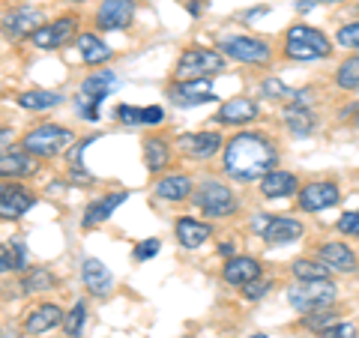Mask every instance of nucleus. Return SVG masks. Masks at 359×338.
<instances>
[{"mask_svg": "<svg viewBox=\"0 0 359 338\" xmlns=\"http://www.w3.org/2000/svg\"><path fill=\"white\" fill-rule=\"evenodd\" d=\"M278 150L276 144L261 132H237L224 144L222 168L224 174L240 180V183H261V180L276 171Z\"/></svg>", "mask_w": 359, "mask_h": 338, "instance_id": "f257e3e1", "label": "nucleus"}, {"mask_svg": "<svg viewBox=\"0 0 359 338\" xmlns=\"http://www.w3.org/2000/svg\"><path fill=\"white\" fill-rule=\"evenodd\" d=\"M285 58L287 60H297V63H309V60H320V58H330L332 54V45L330 36L320 30H314L309 25H294L285 33Z\"/></svg>", "mask_w": 359, "mask_h": 338, "instance_id": "f03ea898", "label": "nucleus"}, {"mask_svg": "<svg viewBox=\"0 0 359 338\" xmlns=\"http://www.w3.org/2000/svg\"><path fill=\"white\" fill-rule=\"evenodd\" d=\"M72 141H75V135L66 129V126L45 123V126H36V129H30L25 135L21 147H25L27 153H33L36 159H54V156H60Z\"/></svg>", "mask_w": 359, "mask_h": 338, "instance_id": "7ed1b4c3", "label": "nucleus"}, {"mask_svg": "<svg viewBox=\"0 0 359 338\" xmlns=\"http://www.w3.org/2000/svg\"><path fill=\"white\" fill-rule=\"evenodd\" d=\"M287 302L297 311L309 314L318 309H327L335 302V285L330 278H311V281H297L294 288H287Z\"/></svg>", "mask_w": 359, "mask_h": 338, "instance_id": "20e7f679", "label": "nucleus"}, {"mask_svg": "<svg viewBox=\"0 0 359 338\" xmlns=\"http://www.w3.org/2000/svg\"><path fill=\"white\" fill-rule=\"evenodd\" d=\"M222 69H224V58L219 51L192 45V48H186L183 54H180L174 75L180 78V81H189V78H210V75H216Z\"/></svg>", "mask_w": 359, "mask_h": 338, "instance_id": "39448f33", "label": "nucleus"}, {"mask_svg": "<svg viewBox=\"0 0 359 338\" xmlns=\"http://www.w3.org/2000/svg\"><path fill=\"white\" fill-rule=\"evenodd\" d=\"M219 48H222V54H228L231 60H240L249 66H266L273 60V48L257 36H224L219 42Z\"/></svg>", "mask_w": 359, "mask_h": 338, "instance_id": "423d86ee", "label": "nucleus"}, {"mask_svg": "<svg viewBox=\"0 0 359 338\" xmlns=\"http://www.w3.org/2000/svg\"><path fill=\"white\" fill-rule=\"evenodd\" d=\"M195 204H198V210L204 212V216L224 219V216H231V212L237 210V198H233V191L228 186H222V183H216V180H210V183H204V186L198 189Z\"/></svg>", "mask_w": 359, "mask_h": 338, "instance_id": "0eeeda50", "label": "nucleus"}, {"mask_svg": "<svg viewBox=\"0 0 359 338\" xmlns=\"http://www.w3.org/2000/svg\"><path fill=\"white\" fill-rule=\"evenodd\" d=\"M252 228L264 236V240L269 245H287V243H294L302 236V222L297 219H287V216H266V212H261V216L255 219Z\"/></svg>", "mask_w": 359, "mask_h": 338, "instance_id": "6e6552de", "label": "nucleus"}, {"mask_svg": "<svg viewBox=\"0 0 359 338\" xmlns=\"http://www.w3.org/2000/svg\"><path fill=\"white\" fill-rule=\"evenodd\" d=\"M168 99L180 108H195L204 102H216L210 78H189V81H177L168 87Z\"/></svg>", "mask_w": 359, "mask_h": 338, "instance_id": "1a4fd4ad", "label": "nucleus"}, {"mask_svg": "<svg viewBox=\"0 0 359 338\" xmlns=\"http://www.w3.org/2000/svg\"><path fill=\"white\" fill-rule=\"evenodd\" d=\"M75 30H78V18H75V15H60V18L48 21V25H42L30 39H33V45H36V48L54 51V48H60V45H66L69 39H78Z\"/></svg>", "mask_w": 359, "mask_h": 338, "instance_id": "9d476101", "label": "nucleus"}, {"mask_svg": "<svg viewBox=\"0 0 359 338\" xmlns=\"http://www.w3.org/2000/svg\"><path fill=\"white\" fill-rule=\"evenodd\" d=\"M33 204H36V195H33L27 186L4 183V189H0V216H4L6 222L21 219Z\"/></svg>", "mask_w": 359, "mask_h": 338, "instance_id": "9b49d317", "label": "nucleus"}, {"mask_svg": "<svg viewBox=\"0 0 359 338\" xmlns=\"http://www.w3.org/2000/svg\"><path fill=\"white\" fill-rule=\"evenodd\" d=\"M135 18V0H102L96 9L99 30H123Z\"/></svg>", "mask_w": 359, "mask_h": 338, "instance_id": "f8f14e48", "label": "nucleus"}, {"mask_svg": "<svg viewBox=\"0 0 359 338\" xmlns=\"http://www.w3.org/2000/svg\"><path fill=\"white\" fill-rule=\"evenodd\" d=\"M341 198V191L335 183H309L299 189V210L306 212H318V210H327L335 207Z\"/></svg>", "mask_w": 359, "mask_h": 338, "instance_id": "ddd939ff", "label": "nucleus"}, {"mask_svg": "<svg viewBox=\"0 0 359 338\" xmlns=\"http://www.w3.org/2000/svg\"><path fill=\"white\" fill-rule=\"evenodd\" d=\"M257 102H252V99H245V96H233L228 99L219 111H216V123H222V126H245V123H252L257 120Z\"/></svg>", "mask_w": 359, "mask_h": 338, "instance_id": "4468645a", "label": "nucleus"}, {"mask_svg": "<svg viewBox=\"0 0 359 338\" xmlns=\"http://www.w3.org/2000/svg\"><path fill=\"white\" fill-rule=\"evenodd\" d=\"M81 278H84V288L99 299L108 297L111 288H114V276L108 273V266L99 261V257H84L81 261Z\"/></svg>", "mask_w": 359, "mask_h": 338, "instance_id": "2eb2a0df", "label": "nucleus"}, {"mask_svg": "<svg viewBox=\"0 0 359 338\" xmlns=\"http://www.w3.org/2000/svg\"><path fill=\"white\" fill-rule=\"evenodd\" d=\"M39 27H42V15L30 6H21V9H15V13H9L4 18V30H6V36H13V39L33 36Z\"/></svg>", "mask_w": 359, "mask_h": 338, "instance_id": "dca6fc26", "label": "nucleus"}, {"mask_svg": "<svg viewBox=\"0 0 359 338\" xmlns=\"http://www.w3.org/2000/svg\"><path fill=\"white\" fill-rule=\"evenodd\" d=\"M222 147L219 132H195V135H180V150L192 159H210Z\"/></svg>", "mask_w": 359, "mask_h": 338, "instance_id": "f3484780", "label": "nucleus"}, {"mask_svg": "<svg viewBox=\"0 0 359 338\" xmlns=\"http://www.w3.org/2000/svg\"><path fill=\"white\" fill-rule=\"evenodd\" d=\"M222 278L228 281V285H237V288H245L252 285V281L261 278V264L255 261V257H231L228 264L222 269Z\"/></svg>", "mask_w": 359, "mask_h": 338, "instance_id": "a211bd4d", "label": "nucleus"}, {"mask_svg": "<svg viewBox=\"0 0 359 338\" xmlns=\"http://www.w3.org/2000/svg\"><path fill=\"white\" fill-rule=\"evenodd\" d=\"M318 257L332 273H356V266H359L353 249H347L344 243H323L318 249Z\"/></svg>", "mask_w": 359, "mask_h": 338, "instance_id": "6ab92c4d", "label": "nucleus"}, {"mask_svg": "<svg viewBox=\"0 0 359 338\" xmlns=\"http://www.w3.org/2000/svg\"><path fill=\"white\" fill-rule=\"evenodd\" d=\"M57 323H63V309L54 306V302H45V306H36L25 318V332L27 335H42V332L54 330Z\"/></svg>", "mask_w": 359, "mask_h": 338, "instance_id": "aec40b11", "label": "nucleus"}, {"mask_svg": "<svg viewBox=\"0 0 359 338\" xmlns=\"http://www.w3.org/2000/svg\"><path fill=\"white\" fill-rule=\"evenodd\" d=\"M294 191H299V180L294 174H287V171H269L264 180H261V195L269 198V201H276V198H290Z\"/></svg>", "mask_w": 359, "mask_h": 338, "instance_id": "412c9836", "label": "nucleus"}, {"mask_svg": "<svg viewBox=\"0 0 359 338\" xmlns=\"http://www.w3.org/2000/svg\"><path fill=\"white\" fill-rule=\"evenodd\" d=\"M129 198V191H111V195H105V198H99V201H93L87 210H84V219H81V224L84 228H93V224H99V222H105V219H111L114 216V210L123 204V201Z\"/></svg>", "mask_w": 359, "mask_h": 338, "instance_id": "4be33fe9", "label": "nucleus"}, {"mask_svg": "<svg viewBox=\"0 0 359 338\" xmlns=\"http://www.w3.org/2000/svg\"><path fill=\"white\" fill-rule=\"evenodd\" d=\"M33 171H36V156L27 153V150H4V156H0V174H4L6 180L9 177H30Z\"/></svg>", "mask_w": 359, "mask_h": 338, "instance_id": "5701e85b", "label": "nucleus"}, {"mask_svg": "<svg viewBox=\"0 0 359 338\" xmlns=\"http://www.w3.org/2000/svg\"><path fill=\"white\" fill-rule=\"evenodd\" d=\"M117 120L126 123V126H159V123H165V111L159 105H147V108L117 105Z\"/></svg>", "mask_w": 359, "mask_h": 338, "instance_id": "b1692460", "label": "nucleus"}, {"mask_svg": "<svg viewBox=\"0 0 359 338\" xmlns=\"http://www.w3.org/2000/svg\"><path fill=\"white\" fill-rule=\"evenodd\" d=\"M285 126L290 129V135H299V138H306V135H311L314 129H318V120H314V111L309 105H297V102H290L285 108Z\"/></svg>", "mask_w": 359, "mask_h": 338, "instance_id": "393cba45", "label": "nucleus"}, {"mask_svg": "<svg viewBox=\"0 0 359 338\" xmlns=\"http://www.w3.org/2000/svg\"><path fill=\"white\" fill-rule=\"evenodd\" d=\"M174 231H177V243L183 245V249H198V245H204L212 234L210 224L195 222V219H177Z\"/></svg>", "mask_w": 359, "mask_h": 338, "instance_id": "a878e982", "label": "nucleus"}, {"mask_svg": "<svg viewBox=\"0 0 359 338\" xmlns=\"http://www.w3.org/2000/svg\"><path fill=\"white\" fill-rule=\"evenodd\" d=\"M114 84H117L114 72H93V75H87V78H84V84H81V99L102 105V102H105V96L111 93V90H114Z\"/></svg>", "mask_w": 359, "mask_h": 338, "instance_id": "bb28decb", "label": "nucleus"}, {"mask_svg": "<svg viewBox=\"0 0 359 338\" xmlns=\"http://www.w3.org/2000/svg\"><path fill=\"white\" fill-rule=\"evenodd\" d=\"M78 45V54H81V60L87 66H102L105 60H111V48L96 36V33H81V36L75 39Z\"/></svg>", "mask_w": 359, "mask_h": 338, "instance_id": "cd10ccee", "label": "nucleus"}, {"mask_svg": "<svg viewBox=\"0 0 359 338\" xmlns=\"http://www.w3.org/2000/svg\"><path fill=\"white\" fill-rule=\"evenodd\" d=\"M168 162H171V150H168V141L165 138H156V135H150V138H144V165H147V171H162V168H168Z\"/></svg>", "mask_w": 359, "mask_h": 338, "instance_id": "c85d7f7f", "label": "nucleus"}, {"mask_svg": "<svg viewBox=\"0 0 359 338\" xmlns=\"http://www.w3.org/2000/svg\"><path fill=\"white\" fill-rule=\"evenodd\" d=\"M156 195L162 201H186L192 195V180L183 177V174H174V177H165L156 183Z\"/></svg>", "mask_w": 359, "mask_h": 338, "instance_id": "c756f323", "label": "nucleus"}, {"mask_svg": "<svg viewBox=\"0 0 359 338\" xmlns=\"http://www.w3.org/2000/svg\"><path fill=\"white\" fill-rule=\"evenodd\" d=\"M15 102L27 111H48V108H57L63 102L60 93H54V90H27V93H18Z\"/></svg>", "mask_w": 359, "mask_h": 338, "instance_id": "7c9ffc66", "label": "nucleus"}, {"mask_svg": "<svg viewBox=\"0 0 359 338\" xmlns=\"http://www.w3.org/2000/svg\"><path fill=\"white\" fill-rule=\"evenodd\" d=\"M27 264H30L27 245H25V240H18V236L0 249V269H4V273H18V269H25Z\"/></svg>", "mask_w": 359, "mask_h": 338, "instance_id": "2f4dec72", "label": "nucleus"}, {"mask_svg": "<svg viewBox=\"0 0 359 338\" xmlns=\"http://www.w3.org/2000/svg\"><path fill=\"white\" fill-rule=\"evenodd\" d=\"M261 96L266 99H278V102H297V105H306V93H299V90H290L287 84H282L278 78H266V81H261Z\"/></svg>", "mask_w": 359, "mask_h": 338, "instance_id": "473e14b6", "label": "nucleus"}, {"mask_svg": "<svg viewBox=\"0 0 359 338\" xmlns=\"http://www.w3.org/2000/svg\"><path fill=\"white\" fill-rule=\"evenodd\" d=\"M54 285H57V281H54V276H51L45 266L27 269V273L21 276V290H25V294H36V290H51Z\"/></svg>", "mask_w": 359, "mask_h": 338, "instance_id": "72a5a7b5", "label": "nucleus"}, {"mask_svg": "<svg viewBox=\"0 0 359 338\" xmlns=\"http://www.w3.org/2000/svg\"><path fill=\"white\" fill-rule=\"evenodd\" d=\"M290 273H294L299 281H311V278H330L332 269L323 261H306V257H302V261L290 264Z\"/></svg>", "mask_w": 359, "mask_h": 338, "instance_id": "f704fd0d", "label": "nucleus"}, {"mask_svg": "<svg viewBox=\"0 0 359 338\" xmlns=\"http://www.w3.org/2000/svg\"><path fill=\"white\" fill-rule=\"evenodd\" d=\"M84 323H87V302L78 299L75 306H72V311L63 318V332L69 335V338H78V335L84 332Z\"/></svg>", "mask_w": 359, "mask_h": 338, "instance_id": "c9c22d12", "label": "nucleus"}, {"mask_svg": "<svg viewBox=\"0 0 359 338\" xmlns=\"http://www.w3.org/2000/svg\"><path fill=\"white\" fill-rule=\"evenodd\" d=\"M335 84L341 90H359V58H347L339 72H335Z\"/></svg>", "mask_w": 359, "mask_h": 338, "instance_id": "e433bc0d", "label": "nucleus"}, {"mask_svg": "<svg viewBox=\"0 0 359 338\" xmlns=\"http://www.w3.org/2000/svg\"><path fill=\"white\" fill-rule=\"evenodd\" d=\"M332 323H335V311H332V306L318 309V311H309L306 318H302V326H306V330H311V332H323V330H330Z\"/></svg>", "mask_w": 359, "mask_h": 338, "instance_id": "4c0bfd02", "label": "nucleus"}, {"mask_svg": "<svg viewBox=\"0 0 359 338\" xmlns=\"http://www.w3.org/2000/svg\"><path fill=\"white\" fill-rule=\"evenodd\" d=\"M159 249H162V243L159 240H156V236H150V240H141L138 245H135V261H150V257H156V255H159Z\"/></svg>", "mask_w": 359, "mask_h": 338, "instance_id": "58836bf2", "label": "nucleus"}, {"mask_svg": "<svg viewBox=\"0 0 359 338\" xmlns=\"http://www.w3.org/2000/svg\"><path fill=\"white\" fill-rule=\"evenodd\" d=\"M335 39H339V45H344V48H359V21L344 25L339 33H335Z\"/></svg>", "mask_w": 359, "mask_h": 338, "instance_id": "ea45409f", "label": "nucleus"}, {"mask_svg": "<svg viewBox=\"0 0 359 338\" xmlns=\"http://www.w3.org/2000/svg\"><path fill=\"white\" fill-rule=\"evenodd\" d=\"M318 338H356V326L353 323H332L330 330L318 332Z\"/></svg>", "mask_w": 359, "mask_h": 338, "instance_id": "a19ab883", "label": "nucleus"}, {"mask_svg": "<svg viewBox=\"0 0 359 338\" xmlns=\"http://www.w3.org/2000/svg\"><path fill=\"white\" fill-rule=\"evenodd\" d=\"M335 228L347 236H359V210L356 212H344V216L335 222Z\"/></svg>", "mask_w": 359, "mask_h": 338, "instance_id": "79ce46f5", "label": "nucleus"}, {"mask_svg": "<svg viewBox=\"0 0 359 338\" xmlns=\"http://www.w3.org/2000/svg\"><path fill=\"white\" fill-rule=\"evenodd\" d=\"M269 288H273V281H261V278H257V281H252V285L243 288V297L245 299H261V297L269 294Z\"/></svg>", "mask_w": 359, "mask_h": 338, "instance_id": "37998d69", "label": "nucleus"}, {"mask_svg": "<svg viewBox=\"0 0 359 338\" xmlns=\"http://www.w3.org/2000/svg\"><path fill=\"white\" fill-rule=\"evenodd\" d=\"M341 120H347V123H353V126H359V102H353L351 108H344V111H341Z\"/></svg>", "mask_w": 359, "mask_h": 338, "instance_id": "c03bdc74", "label": "nucleus"}, {"mask_svg": "<svg viewBox=\"0 0 359 338\" xmlns=\"http://www.w3.org/2000/svg\"><path fill=\"white\" fill-rule=\"evenodd\" d=\"M201 6H207V0H192V4H189V13L198 15V13H201Z\"/></svg>", "mask_w": 359, "mask_h": 338, "instance_id": "a18cd8bd", "label": "nucleus"}, {"mask_svg": "<svg viewBox=\"0 0 359 338\" xmlns=\"http://www.w3.org/2000/svg\"><path fill=\"white\" fill-rule=\"evenodd\" d=\"M219 252H222V255H233V243H231V240H228V243H222V245H219Z\"/></svg>", "mask_w": 359, "mask_h": 338, "instance_id": "49530a36", "label": "nucleus"}, {"mask_svg": "<svg viewBox=\"0 0 359 338\" xmlns=\"http://www.w3.org/2000/svg\"><path fill=\"white\" fill-rule=\"evenodd\" d=\"M4 338H18V332L15 330H4Z\"/></svg>", "mask_w": 359, "mask_h": 338, "instance_id": "de8ad7c7", "label": "nucleus"}, {"mask_svg": "<svg viewBox=\"0 0 359 338\" xmlns=\"http://www.w3.org/2000/svg\"><path fill=\"white\" fill-rule=\"evenodd\" d=\"M318 4H339V0H318Z\"/></svg>", "mask_w": 359, "mask_h": 338, "instance_id": "09e8293b", "label": "nucleus"}, {"mask_svg": "<svg viewBox=\"0 0 359 338\" xmlns=\"http://www.w3.org/2000/svg\"><path fill=\"white\" fill-rule=\"evenodd\" d=\"M72 4H84V0H72Z\"/></svg>", "mask_w": 359, "mask_h": 338, "instance_id": "8fccbe9b", "label": "nucleus"}, {"mask_svg": "<svg viewBox=\"0 0 359 338\" xmlns=\"http://www.w3.org/2000/svg\"><path fill=\"white\" fill-rule=\"evenodd\" d=\"M255 338H266V335H255Z\"/></svg>", "mask_w": 359, "mask_h": 338, "instance_id": "3c124183", "label": "nucleus"}]
</instances>
